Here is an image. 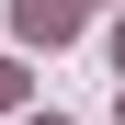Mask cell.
Listing matches in <instances>:
<instances>
[{
    "instance_id": "6da1fadb",
    "label": "cell",
    "mask_w": 125,
    "mask_h": 125,
    "mask_svg": "<svg viewBox=\"0 0 125 125\" xmlns=\"http://www.w3.org/2000/svg\"><path fill=\"white\" fill-rule=\"evenodd\" d=\"M23 34H46V46H57V34H80V0H23Z\"/></svg>"
},
{
    "instance_id": "7a4b0ae2",
    "label": "cell",
    "mask_w": 125,
    "mask_h": 125,
    "mask_svg": "<svg viewBox=\"0 0 125 125\" xmlns=\"http://www.w3.org/2000/svg\"><path fill=\"white\" fill-rule=\"evenodd\" d=\"M11 102H23V68H11V57H0V114H11Z\"/></svg>"
},
{
    "instance_id": "3957f363",
    "label": "cell",
    "mask_w": 125,
    "mask_h": 125,
    "mask_svg": "<svg viewBox=\"0 0 125 125\" xmlns=\"http://www.w3.org/2000/svg\"><path fill=\"white\" fill-rule=\"evenodd\" d=\"M114 57H125V34H114Z\"/></svg>"
},
{
    "instance_id": "277c9868",
    "label": "cell",
    "mask_w": 125,
    "mask_h": 125,
    "mask_svg": "<svg viewBox=\"0 0 125 125\" xmlns=\"http://www.w3.org/2000/svg\"><path fill=\"white\" fill-rule=\"evenodd\" d=\"M34 125H57V114H34Z\"/></svg>"
}]
</instances>
